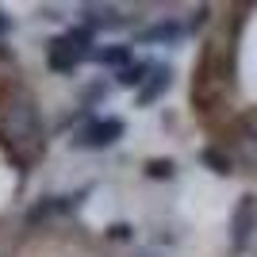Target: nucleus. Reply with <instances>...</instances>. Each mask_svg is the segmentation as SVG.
I'll list each match as a JSON object with an SVG mask.
<instances>
[{
  "mask_svg": "<svg viewBox=\"0 0 257 257\" xmlns=\"http://www.w3.org/2000/svg\"><path fill=\"white\" fill-rule=\"evenodd\" d=\"M8 27H12V23H8V16L0 12V35H8Z\"/></svg>",
  "mask_w": 257,
  "mask_h": 257,
  "instance_id": "obj_13",
  "label": "nucleus"
},
{
  "mask_svg": "<svg viewBox=\"0 0 257 257\" xmlns=\"http://www.w3.org/2000/svg\"><path fill=\"white\" fill-rule=\"evenodd\" d=\"M200 161H204L211 173H223V177H226V173H234V161L226 158L223 150H215V146H204V150H200Z\"/></svg>",
  "mask_w": 257,
  "mask_h": 257,
  "instance_id": "obj_9",
  "label": "nucleus"
},
{
  "mask_svg": "<svg viewBox=\"0 0 257 257\" xmlns=\"http://www.w3.org/2000/svg\"><path fill=\"white\" fill-rule=\"evenodd\" d=\"M65 39L85 54V58H92V31H88V27H73V31H65Z\"/></svg>",
  "mask_w": 257,
  "mask_h": 257,
  "instance_id": "obj_11",
  "label": "nucleus"
},
{
  "mask_svg": "<svg viewBox=\"0 0 257 257\" xmlns=\"http://www.w3.org/2000/svg\"><path fill=\"white\" fill-rule=\"evenodd\" d=\"M46 62H50V69H58V73H73L77 65L85 62V54L77 50L73 43H69V39H54L50 46H46Z\"/></svg>",
  "mask_w": 257,
  "mask_h": 257,
  "instance_id": "obj_3",
  "label": "nucleus"
},
{
  "mask_svg": "<svg viewBox=\"0 0 257 257\" xmlns=\"http://www.w3.org/2000/svg\"><path fill=\"white\" fill-rule=\"evenodd\" d=\"M169 85H173V65H154L150 77H146V85L139 88V107L158 104V100L169 92Z\"/></svg>",
  "mask_w": 257,
  "mask_h": 257,
  "instance_id": "obj_4",
  "label": "nucleus"
},
{
  "mask_svg": "<svg viewBox=\"0 0 257 257\" xmlns=\"http://www.w3.org/2000/svg\"><path fill=\"white\" fill-rule=\"evenodd\" d=\"M123 131H127V123L123 119H88L85 127L77 131L73 146H85V150H104V146H115L119 139H123Z\"/></svg>",
  "mask_w": 257,
  "mask_h": 257,
  "instance_id": "obj_1",
  "label": "nucleus"
},
{
  "mask_svg": "<svg viewBox=\"0 0 257 257\" xmlns=\"http://www.w3.org/2000/svg\"><path fill=\"white\" fill-rule=\"evenodd\" d=\"M92 58H96L104 69H127V65H131V46L111 43V46H104V50H96Z\"/></svg>",
  "mask_w": 257,
  "mask_h": 257,
  "instance_id": "obj_6",
  "label": "nucleus"
},
{
  "mask_svg": "<svg viewBox=\"0 0 257 257\" xmlns=\"http://www.w3.org/2000/svg\"><path fill=\"white\" fill-rule=\"evenodd\" d=\"M119 23H123V16H119L115 8H96V4L85 8V27L88 31H96V27H119Z\"/></svg>",
  "mask_w": 257,
  "mask_h": 257,
  "instance_id": "obj_7",
  "label": "nucleus"
},
{
  "mask_svg": "<svg viewBox=\"0 0 257 257\" xmlns=\"http://www.w3.org/2000/svg\"><path fill=\"white\" fill-rule=\"evenodd\" d=\"M142 169H146L150 181H173V177H177V161L173 158H150Z\"/></svg>",
  "mask_w": 257,
  "mask_h": 257,
  "instance_id": "obj_10",
  "label": "nucleus"
},
{
  "mask_svg": "<svg viewBox=\"0 0 257 257\" xmlns=\"http://www.w3.org/2000/svg\"><path fill=\"white\" fill-rule=\"evenodd\" d=\"M177 39H184V23H177V20H161V23H154V27H146L139 35V43H150V46L177 43Z\"/></svg>",
  "mask_w": 257,
  "mask_h": 257,
  "instance_id": "obj_5",
  "label": "nucleus"
},
{
  "mask_svg": "<svg viewBox=\"0 0 257 257\" xmlns=\"http://www.w3.org/2000/svg\"><path fill=\"white\" fill-rule=\"evenodd\" d=\"M253 230H257V196H242L234 215H230V246H234V253H242L249 246Z\"/></svg>",
  "mask_w": 257,
  "mask_h": 257,
  "instance_id": "obj_2",
  "label": "nucleus"
},
{
  "mask_svg": "<svg viewBox=\"0 0 257 257\" xmlns=\"http://www.w3.org/2000/svg\"><path fill=\"white\" fill-rule=\"evenodd\" d=\"M107 238H115V242H127V238H131V226H127V223H111V226H107Z\"/></svg>",
  "mask_w": 257,
  "mask_h": 257,
  "instance_id": "obj_12",
  "label": "nucleus"
},
{
  "mask_svg": "<svg viewBox=\"0 0 257 257\" xmlns=\"http://www.w3.org/2000/svg\"><path fill=\"white\" fill-rule=\"evenodd\" d=\"M150 69H154L150 62H131L127 69H119L115 81H119L123 88H142V85H146V77H150Z\"/></svg>",
  "mask_w": 257,
  "mask_h": 257,
  "instance_id": "obj_8",
  "label": "nucleus"
}]
</instances>
